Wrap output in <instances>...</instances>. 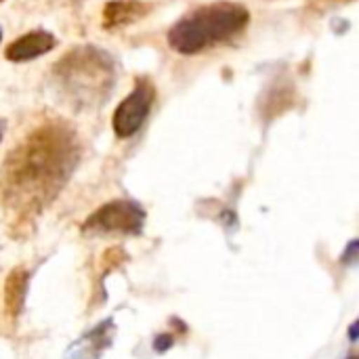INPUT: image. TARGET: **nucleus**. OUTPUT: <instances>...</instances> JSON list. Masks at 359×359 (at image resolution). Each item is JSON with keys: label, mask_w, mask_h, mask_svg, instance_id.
Here are the masks:
<instances>
[{"label": "nucleus", "mask_w": 359, "mask_h": 359, "mask_svg": "<svg viewBox=\"0 0 359 359\" xmlns=\"http://www.w3.org/2000/svg\"><path fill=\"white\" fill-rule=\"evenodd\" d=\"M78 160V137L63 122H44L6 156L0 196L13 227H25L42 215L74 175Z\"/></svg>", "instance_id": "f257e3e1"}, {"label": "nucleus", "mask_w": 359, "mask_h": 359, "mask_svg": "<svg viewBox=\"0 0 359 359\" xmlns=\"http://www.w3.org/2000/svg\"><path fill=\"white\" fill-rule=\"evenodd\" d=\"M53 82L69 107L97 109L114 90L116 61L103 48L82 44L53 65Z\"/></svg>", "instance_id": "f03ea898"}, {"label": "nucleus", "mask_w": 359, "mask_h": 359, "mask_svg": "<svg viewBox=\"0 0 359 359\" xmlns=\"http://www.w3.org/2000/svg\"><path fill=\"white\" fill-rule=\"evenodd\" d=\"M250 13L238 2H212L187 13L168 29V44L179 55H200L242 34Z\"/></svg>", "instance_id": "7ed1b4c3"}, {"label": "nucleus", "mask_w": 359, "mask_h": 359, "mask_svg": "<svg viewBox=\"0 0 359 359\" xmlns=\"http://www.w3.org/2000/svg\"><path fill=\"white\" fill-rule=\"evenodd\" d=\"M145 217L143 206L135 200H111L82 223V231L90 236H139L145 227Z\"/></svg>", "instance_id": "20e7f679"}, {"label": "nucleus", "mask_w": 359, "mask_h": 359, "mask_svg": "<svg viewBox=\"0 0 359 359\" xmlns=\"http://www.w3.org/2000/svg\"><path fill=\"white\" fill-rule=\"evenodd\" d=\"M156 103V86L149 78H137L135 88L114 111V133L120 139L135 137L145 124L151 107Z\"/></svg>", "instance_id": "39448f33"}, {"label": "nucleus", "mask_w": 359, "mask_h": 359, "mask_svg": "<svg viewBox=\"0 0 359 359\" xmlns=\"http://www.w3.org/2000/svg\"><path fill=\"white\" fill-rule=\"evenodd\" d=\"M55 46H57V38L50 32L32 29V32L19 36L17 40H13L4 50V57L13 63H23V61H32V59H38V57L50 53Z\"/></svg>", "instance_id": "423d86ee"}, {"label": "nucleus", "mask_w": 359, "mask_h": 359, "mask_svg": "<svg viewBox=\"0 0 359 359\" xmlns=\"http://www.w3.org/2000/svg\"><path fill=\"white\" fill-rule=\"evenodd\" d=\"M154 4L145 0H111L103 6V27L116 29L130 25L151 13Z\"/></svg>", "instance_id": "0eeeda50"}, {"label": "nucleus", "mask_w": 359, "mask_h": 359, "mask_svg": "<svg viewBox=\"0 0 359 359\" xmlns=\"http://www.w3.org/2000/svg\"><path fill=\"white\" fill-rule=\"evenodd\" d=\"M29 286V271L15 267L4 280V309L11 318H19L25 307V294Z\"/></svg>", "instance_id": "6e6552de"}, {"label": "nucleus", "mask_w": 359, "mask_h": 359, "mask_svg": "<svg viewBox=\"0 0 359 359\" xmlns=\"http://www.w3.org/2000/svg\"><path fill=\"white\" fill-rule=\"evenodd\" d=\"M172 345H175V337H172V334H158V337L154 339V349H156L158 353L168 351Z\"/></svg>", "instance_id": "1a4fd4ad"}, {"label": "nucleus", "mask_w": 359, "mask_h": 359, "mask_svg": "<svg viewBox=\"0 0 359 359\" xmlns=\"http://www.w3.org/2000/svg\"><path fill=\"white\" fill-rule=\"evenodd\" d=\"M358 240H353V242H349V246H347V250H345V255L341 257V261H345V263H349V265H353L355 261H358Z\"/></svg>", "instance_id": "9d476101"}, {"label": "nucleus", "mask_w": 359, "mask_h": 359, "mask_svg": "<svg viewBox=\"0 0 359 359\" xmlns=\"http://www.w3.org/2000/svg\"><path fill=\"white\" fill-rule=\"evenodd\" d=\"M358 328H359V322H353V324H351V328H349V339H351L353 343L358 341Z\"/></svg>", "instance_id": "9b49d317"}, {"label": "nucleus", "mask_w": 359, "mask_h": 359, "mask_svg": "<svg viewBox=\"0 0 359 359\" xmlns=\"http://www.w3.org/2000/svg\"><path fill=\"white\" fill-rule=\"evenodd\" d=\"M4 128H6V122L0 118V141H2V137H4Z\"/></svg>", "instance_id": "f8f14e48"}, {"label": "nucleus", "mask_w": 359, "mask_h": 359, "mask_svg": "<svg viewBox=\"0 0 359 359\" xmlns=\"http://www.w3.org/2000/svg\"><path fill=\"white\" fill-rule=\"evenodd\" d=\"M347 359H358V358H355V355H351V358H347Z\"/></svg>", "instance_id": "ddd939ff"}, {"label": "nucleus", "mask_w": 359, "mask_h": 359, "mask_svg": "<svg viewBox=\"0 0 359 359\" xmlns=\"http://www.w3.org/2000/svg\"><path fill=\"white\" fill-rule=\"evenodd\" d=\"M0 40H2V32H0Z\"/></svg>", "instance_id": "4468645a"}]
</instances>
